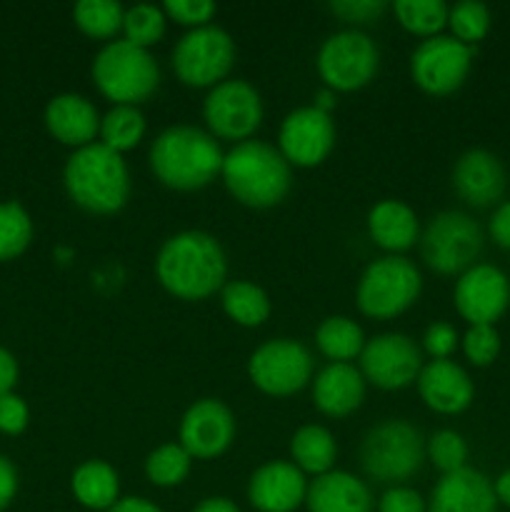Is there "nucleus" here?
<instances>
[{"label":"nucleus","instance_id":"nucleus-1","mask_svg":"<svg viewBox=\"0 0 510 512\" xmlns=\"http://www.w3.org/2000/svg\"><path fill=\"white\" fill-rule=\"evenodd\" d=\"M155 275L180 300H205L225 288L228 258L218 238L203 230H183L160 245Z\"/></svg>","mask_w":510,"mask_h":512},{"label":"nucleus","instance_id":"nucleus-2","mask_svg":"<svg viewBox=\"0 0 510 512\" xmlns=\"http://www.w3.org/2000/svg\"><path fill=\"white\" fill-rule=\"evenodd\" d=\"M225 153L220 143L203 128L173 125L150 145V170L170 190H200L213 183L223 170Z\"/></svg>","mask_w":510,"mask_h":512},{"label":"nucleus","instance_id":"nucleus-3","mask_svg":"<svg viewBox=\"0 0 510 512\" xmlns=\"http://www.w3.org/2000/svg\"><path fill=\"white\" fill-rule=\"evenodd\" d=\"M223 183L228 193L245 208L265 210L283 203L293 185L288 160L263 140L235 143L223 158Z\"/></svg>","mask_w":510,"mask_h":512},{"label":"nucleus","instance_id":"nucleus-4","mask_svg":"<svg viewBox=\"0 0 510 512\" xmlns=\"http://www.w3.org/2000/svg\"><path fill=\"white\" fill-rule=\"evenodd\" d=\"M63 183L78 208L95 215H113L130 198V173L123 155L90 143L73 150L63 170Z\"/></svg>","mask_w":510,"mask_h":512},{"label":"nucleus","instance_id":"nucleus-5","mask_svg":"<svg viewBox=\"0 0 510 512\" xmlns=\"http://www.w3.org/2000/svg\"><path fill=\"white\" fill-rule=\"evenodd\" d=\"M93 83L113 105H135L158 90L160 70L150 50L128 40H110L93 60Z\"/></svg>","mask_w":510,"mask_h":512},{"label":"nucleus","instance_id":"nucleus-6","mask_svg":"<svg viewBox=\"0 0 510 512\" xmlns=\"http://www.w3.org/2000/svg\"><path fill=\"white\" fill-rule=\"evenodd\" d=\"M425 460V440L408 420H383L365 433L360 465L365 475L385 485H400L413 478Z\"/></svg>","mask_w":510,"mask_h":512},{"label":"nucleus","instance_id":"nucleus-7","mask_svg":"<svg viewBox=\"0 0 510 512\" xmlns=\"http://www.w3.org/2000/svg\"><path fill=\"white\" fill-rule=\"evenodd\" d=\"M423 290L420 270L403 255H385L373 260L360 275L355 300L360 313L373 320H390L403 315Z\"/></svg>","mask_w":510,"mask_h":512},{"label":"nucleus","instance_id":"nucleus-8","mask_svg":"<svg viewBox=\"0 0 510 512\" xmlns=\"http://www.w3.org/2000/svg\"><path fill=\"white\" fill-rule=\"evenodd\" d=\"M483 228L460 210H443L420 235L425 265L440 275H463L483 250Z\"/></svg>","mask_w":510,"mask_h":512},{"label":"nucleus","instance_id":"nucleus-9","mask_svg":"<svg viewBox=\"0 0 510 512\" xmlns=\"http://www.w3.org/2000/svg\"><path fill=\"white\" fill-rule=\"evenodd\" d=\"M235 63V43L218 25L193 28L175 43L170 65L180 83L190 88H215L228 80Z\"/></svg>","mask_w":510,"mask_h":512},{"label":"nucleus","instance_id":"nucleus-10","mask_svg":"<svg viewBox=\"0 0 510 512\" xmlns=\"http://www.w3.org/2000/svg\"><path fill=\"white\" fill-rule=\"evenodd\" d=\"M318 73L333 93H353L375 78L380 53L375 40L363 30H338L318 50Z\"/></svg>","mask_w":510,"mask_h":512},{"label":"nucleus","instance_id":"nucleus-11","mask_svg":"<svg viewBox=\"0 0 510 512\" xmlns=\"http://www.w3.org/2000/svg\"><path fill=\"white\" fill-rule=\"evenodd\" d=\"M248 378L260 393L288 398L300 393L313 378V355L298 340H268L250 355Z\"/></svg>","mask_w":510,"mask_h":512},{"label":"nucleus","instance_id":"nucleus-12","mask_svg":"<svg viewBox=\"0 0 510 512\" xmlns=\"http://www.w3.org/2000/svg\"><path fill=\"white\" fill-rule=\"evenodd\" d=\"M473 68V48L453 35H433L425 38L410 55V78L423 93L450 95L468 80Z\"/></svg>","mask_w":510,"mask_h":512},{"label":"nucleus","instance_id":"nucleus-13","mask_svg":"<svg viewBox=\"0 0 510 512\" xmlns=\"http://www.w3.org/2000/svg\"><path fill=\"white\" fill-rule=\"evenodd\" d=\"M203 118L213 138L245 143L263 123V100L250 83L228 78L210 88L203 103Z\"/></svg>","mask_w":510,"mask_h":512},{"label":"nucleus","instance_id":"nucleus-14","mask_svg":"<svg viewBox=\"0 0 510 512\" xmlns=\"http://www.w3.org/2000/svg\"><path fill=\"white\" fill-rule=\"evenodd\" d=\"M423 355L413 338L403 333H383L365 340L360 353V373L365 383L380 390H403L418 380Z\"/></svg>","mask_w":510,"mask_h":512},{"label":"nucleus","instance_id":"nucleus-15","mask_svg":"<svg viewBox=\"0 0 510 512\" xmlns=\"http://www.w3.org/2000/svg\"><path fill=\"white\" fill-rule=\"evenodd\" d=\"M453 303L468 325H495L510 308V280L490 263H475L458 278Z\"/></svg>","mask_w":510,"mask_h":512},{"label":"nucleus","instance_id":"nucleus-16","mask_svg":"<svg viewBox=\"0 0 510 512\" xmlns=\"http://www.w3.org/2000/svg\"><path fill=\"white\" fill-rule=\"evenodd\" d=\"M335 148V123L328 113L305 105L290 110L280 123L278 150L288 165L315 168Z\"/></svg>","mask_w":510,"mask_h":512},{"label":"nucleus","instance_id":"nucleus-17","mask_svg":"<svg viewBox=\"0 0 510 512\" xmlns=\"http://www.w3.org/2000/svg\"><path fill=\"white\" fill-rule=\"evenodd\" d=\"M235 418L225 403L203 398L185 410L180 420V445L193 460L220 458L233 445Z\"/></svg>","mask_w":510,"mask_h":512},{"label":"nucleus","instance_id":"nucleus-18","mask_svg":"<svg viewBox=\"0 0 510 512\" xmlns=\"http://www.w3.org/2000/svg\"><path fill=\"white\" fill-rule=\"evenodd\" d=\"M508 185V173L495 153L485 148H470L455 160L453 188L460 200L473 208H490L498 203Z\"/></svg>","mask_w":510,"mask_h":512},{"label":"nucleus","instance_id":"nucleus-19","mask_svg":"<svg viewBox=\"0 0 510 512\" xmlns=\"http://www.w3.org/2000/svg\"><path fill=\"white\" fill-rule=\"evenodd\" d=\"M308 480L288 460L265 463L250 475L248 500L258 512H295L305 503Z\"/></svg>","mask_w":510,"mask_h":512},{"label":"nucleus","instance_id":"nucleus-20","mask_svg":"<svg viewBox=\"0 0 510 512\" xmlns=\"http://www.w3.org/2000/svg\"><path fill=\"white\" fill-rule=\"evenodd\" d=\"M415 383H418L420 400L440 415L463 413L475 398L473 380L453 360H430L428 365H423Z\"/></svg>","mask_w":510,"mask_h":512},{"label":"nucleus","instance_id":"nucleus-21","mask_svg":"<svg viewBox=\"0 0 510 512\" xmlns=\"http://www.w3.org/2000/svg\"><path fill=\"white\" fill-rule=\"evenodd\" d=\"M428 512H498V498L493 483L480 470L463 468L435 483Z\"/></svg>","mask_w":510,"mask_h":512},{"label":"nucleus","instance_id":"nucleus-22","mask_svg":"<svg viewBox=\"0 0 510 512\" xmlns=\"http://www.w3.org/2000/svg\"><path fill=\"white\" fill-rule=\"evenodd\" d=\"M45 125L55 140L78 150L95 143V135L100 133V115L85 95L63 93L55 95L45 108Z\"/></svg>","mask_w":510,"mask_h":512},{"label":"nucleus","instance_id":"nucleus-23","mask_svg":"<svg viewBox=\"0 0 510 512\" xmlns=\"http://www.w3.org/2000/svg\"><path fill=\"white\" fill-rule=\"evenodd\" d=\"M365 378L350 363H330L315 375L313 403L328 418H348L363 405Z\"/></svg>","mask_w":510,"mask_h":512},{"label":"nucleus","instance_id":"nucleus-24","mask_svg":"<svg viewBox=\"0 0 510 512\" xmlns=\"http://www.w3.org/2000/svg\"><path fill=\"white\" fill-rule=\"evenodd\" d=\"M308 512H373L368 485L345 470H330L308 485Z\"/></svg>","mask_w":510,"mask_h":512},{"label":"nucleus","instance_id":"nucleus-25","mask_svg":"<svg viewBox=\"0 0 510 512\" xmlns=\"http://www.w3.org/2000/svg\"><path fill=\"white\" fill-rule=\"evenodd\" d=\"M368 233L378 248L405 253L420 240L418 215L403 200H380L368 213Z\"/></svg>","mask_w":510,"mask_h":512},{"label":"nucleus","instance_id":"nucleus-26","mask_svg":"<svg viewBox=\"0 0 510 512\" xmlns=\"http://www.w3.org/2000/svg\"><path fill=\"white\" fill-rule=\"evenodd\" d=\"M70 490L83 508L108 512L120 500V478L105 460H85L75 468Z\"/></svg>","mask_w":510,"mask_h":512},{"label":"nucleus","instance_id":"nucleus-27","mask_svg":"<svg viewBox=\"0 0 510 512\" xmlns=\"http://www.w3.org/2000/svg\"><path fill=\"white\" fill-rule=\"evenodd\" d=\"M290 458L303 475L310 473L318 478V475L330 473L338 458L333 433L323 425H303L290 438Z\"/></svg>","mask_w":510,"mask_h":512},{"label":"nucleus","instance_id":"nucleus-28","mask_svg":"<svg viewBox=\"0 0 510 512\" xmlns=\"http://www.w3.org/2000/svg\"><path fill=\"white\" fill-rule=\"evenodd\" d=\"M315 345L330 363H350L363 353L365 335L355 320L345 315H330L315 330Z\"/></svg>","mask_w":510,"mask_h":512},{"label":"nucleus","instance_id":"nucleus-29","mask_svg":"<svg viewBox=\"0 0 510 512\" xmlns=\"http://www.w3.org/2000/svg\"><path fill=\"white\" fill-rule=\"evenodd\" d=\"M225 315L243 328H258L270 318V298L260 285L250 280H233L225 283L220 295Z\"/></svg>","mask_w":510,"mask_h":512},{"label":"nucleus","instance_id":"nucleus-30","mask_svg":"<svg viewBox=\"0 0 510 512\" xmlns=\"http://www.w3.org/2000/svg\"><path fill=\"white\" fill-rule=\"evenodd\" d=\"M145 115L135 105H113L108 113L100 118V143L105 148L123 155L125 150H133L145 135Z\"/></svg>","mask_w":510,"mask_h":512},{"label":"nucleus","instance_id":"nucleus-31","mask_svg":"<svg viewBox=\"0 0 510 512\" xmlns=\"http://www.w3.org/2000/svg\"><path fill=\"white\" fill-rule=\"evenodd\" d=\"M125 8L115 0H80L73 8V20L88 38L108 40L123 30Z\"/></svg>","mask_w":510,"mask_h":512},{"label":"nucleus","instance_id":"nucleus-32","mask_svg":"<svg viewBox=\"0 0 510 512\" xmlns=\"http://www.w3.org/2000/svg\"><path fill=\"white\" fill-rule=\"evenodd\" d=\"M448 5L443 0H395L393 13L408 33L433 38L448 25Z\"/></svg>","mask_w":510,"mask_h":512},{"label":"nucleus","instance_id":"nucleus-33","mask_svg":"<svg viewBox=\"0 0 510 512\" xmlns=\"http://www.w3.org/2000/svg\"><path fill=\"white\" fill-rule=\"evenodd\" d=\"M190 465H193V458L185 453L183 445L168 443L148 455L145 475L155 488H175V485L185 483V478L190 475Z\"/></svg>","mask_w":510,"mask_h":512},{"label":"nucleus","instance_id":"nucleus-34","mask_svg":"<svg viewBox=\"0 0 510 512\" xmlns=\"http://www.w3.org/2000/svg\"><path fill=\"white\" fill-rule=\"evenodd\" d=\"M165 23H168V15H165V10L160 5L135 3L130 8H125L123 35L128 43L148 50L150 45L163 40Z\"/></svg>","mask_w":510,"mask_h":512},{"label":"nucleus","instance_id":"nucleus-35","mask_svg":"<svg viewBox=\"0 0 510 512\" xmlns=\"http://www.w3.org/2000/svg\"><path fill=\"white\" fill-rule=\"evenodd\" d=\"M33 240V220L15 200L0 203V260H13Z\"/></svg>","mask_w":510,"mask_h":512},{"label":"nucleus","instance_id":"nucleus-36","mask_svg":"<svg viewBox=\"0 0 510 512\" xmlns=\"http://www.w3.org/2000/svg\"><path fill=\"white\" fill-rule=\"evenodd\" d=\"M490 23H493L490 8L478 0H460L448 10L450 33L455 40L470 45V48H475L490 33Z\"/></svg>","mask_w":510,"mask_h":512},{"label":"nucleus","instance_id":"nucleus-37","mask_svg":"<svg viewBox=\"0 0 510 512\" xmlns=\"http://www.w3.org/2000/svg\"><path fill=\"white\" fill-rule=\"evenodd\" d=\"M425 458L443 475L468 468V443L455 430H438L425 443Z\"/></svg>","mask_w":510,"mask_h":512},{"label":"nucleus","instance_id":"nucleus-38","mask_svg":"<svg viewBox=\"0 0 510 512\" xmlns=\"http://www.w3.org/2000/svg\"><path fill=\"white\" fill-rule=\"evenodd\" d=\"M463 355L475 368H488L500 355V333L495 325H468L460 338Z\"/></svg>","mask_w":510,"mask_h":512},{"label":"nucleus","instance_id":"nucleus-39","mask_svg":"<svg viewBox=\"0 0 510 512\" xmlns=\"http://www.w3.org/2000/svg\"><path fill=\"white\" fill-rule=\"evenodd\" d=\"M168 20H175L180 25H188L193 28H203V25H210V18L215 15V3L210 0H168L163 5Z\"/></svg>","mask_w":510,"mask_h":512},{"label":"nucleus","instance_id":"nucleus-40","mask_svg":"<svg viewBox=\"0 0 510 512\" xmlns=\"http://www.w3.org/2000/svg\"><path fill=\"white\" fill-rule=\"evenodd\" d=\"M458 345L460 335L450 323L428 325V330H425L423 335V348L433 360H450V355L455 353Z\"/></svg>","mask_w":510,"mask_h":512},{"label":"nucleus","instance_id":"nucleus-41","mask_svg":"<svg viewBox=\"0 0 510 512\" xmlns=\"http://www.w3.org/2000/svg\"><path fill=\"white\" fill-rule=\"evenodd\" d=\"M340 20L353 25H363V23H373L375 18L385 13L388 5L383 0H335V3L328 5Z\"/></svg>","mask_w":510,"mask_h":512},{"label":"nucleus","instance_id":"nucleus-42","mask_svg":"<svg viewBox=\"0 0 510 512\" xmlns=\"http://www.w3.org/2000/svg\"><path fill=\"white\" fill-rule=\"evenodd\" d=\"M378 512H428L423 495L405 485H393L378 500Z\"/></svg>","mask_w":510,"mask_h":512},{"label":"nucleus","instance_id":"nucleus-43","mask_svg":"<svg viewBox=\"0 0 510 512\" xmlns=\"http://www.w3.org/2000/svg\"><path fill=\"white\" fill-rule=\"evenodd\" d=\"M28 405L20 395H0V433L20 435L28 425Z\"/></svg>","mask_w":510,"mask_h":512},{"label":"nucleus","instance_id":"nucleus-44","mask_svg":"<svg viewBox=\"0 0 510 512\" xmlns=\"http://www.w3.org/2000/svg\"><path fill=\"white\" fill-rule=\"evenodd\" d=\"M488 235L498 248L510 250V200L498 203L488 220Z\"/></svg>","mask_w":510,"mask_h":512},{"label":"nucleus","instance_id":"nucleus-45","mask_svg":"<svg viewBox=\"0 0 510 512\" xmlns=\"http://www.w3.org/2000/svg\"><path fill=\"white\" fill-rule=\"evenodd\" d=\"M18 493V473L5 455H0V510L8 508Z\"/></svg>","mask_w":510,"mask_h":512},{"label":"nucleus","instance_id":"nucleus-46","mask_svg":"<svg viewBox=\"0 0 510 512\" xmlns=\"http://www.w3.org/2000/svg\"><path fill=\"white\" fill-rule=\"evenodd\" d=\"M18 380V363L13 355L0 345V395H8Z\"/></svg>","mask_w":510,"mask_h":512},{"label":"nucleus","instance_id":"nucleus-47","mask_svg":"<svg viewBox=\"0 0 510 512\" xmlns=\"http://www.w3.org/2000/svg\"><path fill=\"white\" fill-rule=\"evenodd\" d=\"M108 512H163V510L145 498H120Z\"/></svg>","mask_w":510,"mask_h":512},{"label":"nucleus","instance_id":"nucleus-48","mask_svg":"<svg viewBox=\"0 0 510 512\" xmlns=\"http://www.w3.org/2000/svg\"><path fill=\"white\" fill-rule=\"evenodd\" d=\"M193 512H240L230 498H205L195 505Z\"/></svg>","mask_w":510,"mask_h":512},{"label":"nucleus","instance_id":"nucleus-49","mask_svg":"<svg viewBox=\"0 0 510 512\" xmlns=\"http://www.w3.org/2000/svg\"><path fill=\"white\" fill-rule=\"evenodd\" d=\"M493 490H495V498H498V505L510 508V468L503 470V473L495 478Z\"/></svg>","mask_w":510,"mask_h":512},{"label":"nucleus","instance_id":"nucleus-50","mask_svg":"<svg viewBox=\"0 0 510 512\" xmlns=\"http://www.w3.org/2000/svg\"><path fill=\"white\" fill-rule=\"evenodd\" d=\"M313 108L323 110V113L330 115V110L335 108V93H333V90H330V88L318 90V93H315V98H313Z\"/></svg>","mask_w":510,"mask_h":512}]
</instances>
